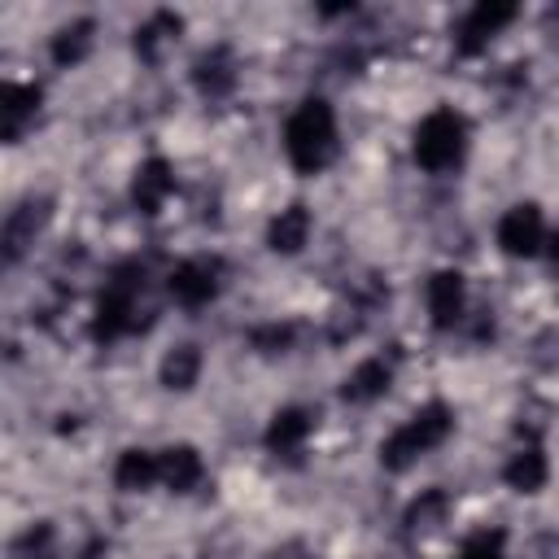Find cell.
I'll return each instance as SVG.
<instances>
[{
	"instance_id": "obj_1",
	"label": "cell",
	"mask_w": 559,
	"mask_h": 559,
	"mask_svg": "<svg viewBox=\"0 0 559 559\" xmlns=\"http://www.w3.org/2000/svg\"><path fill=\"white\" fill-rule=\"evenodd\" d=\"M284 148H288V162L301 170V175H314L332 162L336 153V118H332V105L310 96L293 109L288 127H284Z\"/></svg>"
},
{
	"instance_id": "obj_2",
	"label": "cell",
	"mask_w": 559,
	"mask_h": 559,
	"mask_svg": "<svg viewBox=\"0 0 559 559\" xmlns=\"http://www.w3.org/2000/svg\"><path fill=\"white\" fill-rule=\"evenodd\" d=\"M445 432H450V411H445L441 402H432V406H424L415 419H406V424L380 445V463H384L389 472H406L419 454H428L432 445H441Z\"/></svg>"
},
{
	"instance_id": "obj_3",
	"label": "cell",
	"mask_w": 559,
	"mask_h": 559,
	"mask_svg": "<svg viewBox=\"0 0 559 559\" xmlns=\"http://www.w3.org/2000/svg\"><path fill=\"white\" fill-rule=\"evenodd\" d=\"M415 157L424 170H450L463 157V118L454 109H432L415 131Z\"/></svg>"
},
{
	"instance_id": "obj_4",
	"label": "cell",
	"mask_w": 559,
	"mask_h": 559,
	"mask_svg": "<svg viewBox=\"0 0 559 559\" xmlns=\"http://www.w3.org/2000/svg\"><path fill=\"white\" fill-rule=\"evenodd\" d=\"M131 328H135V280L118 275V280L100 293V301H96L92 336H96V341H114V336H122V332H131Z\"/></svg>"
},
{
	"instance_id": "obj_5",
	"label": "cell",
	"mask_w": 559,
	"mask_h": 559,
	"mask_svg": "<svg viewBox=\"0 0 559 559\" xmlns=\"http://www.w3.org/2000/svg\"><path fill=\"white\" fill-rule=\"evenodd\" d=\"M498 245H502L511 258H533V253L546 245L542 210H537V205H515V210H507L502 223H498Z\"/></svg>"
},
{
	"instance_id": "obj_6",
	"label": "cell",
	"mask_w": 559,
	"mask_h": 559,
	"mask_svg": "<svg viewBox=\"0 0 559 559\" xmlns=\"http://www.w3.org/2000/svg\"><path fill=\"white\" fill-rule=\"evenodd\" d=\"M511 17H515V4H507V0H480V4L467 13V22L459 26V52H463V57H476Z\"/></svg>"
},
{
	"instance_id": "obj_7",
	"label": "cell",
	"mask_w": 559,
	"mask_h": 559,
	"mask_svg": "<svg viewBox=\"0 0 559 559\" xmlns=\"http://www.w3.org/2000/svg\"><path fill=\"white\" fill-rule=\"evenodd\" d=\"M170 293H175V301H183V306H205V301L218 293V262H205V258L179 262V266L170 271Z\"/></svg>"
},
{
	"instance_id": "obj_8",
	"label": "cell",
	"mask_w": 559,
	"mask_h": 559,
	"mask_svg": "<svg viewBox=\"0 0 559 559\" xmlns=\"http://www.w3.org/2000/svg\"><path fill=\"white\" fill-rule=\"evenodd\" d=\"M428 314L437 328H454L463 314V275L459 271H437L428 280Z\"/></svg>"
},
{
	"instance_id": "obj_9",
	"label": "cell",
	"mask_w": 559,
	"mask_h": 559,
	"mask_svg": "<svg viewBox=\"0 0 559 559\" xmlns=\"http://www.w3.org/2000/svg\"><path fill=\"white\" fill-rule=\"evenodd\" d=\"M35 109H39V87H31V83H4L0 87V131H4V140H17L22 122Z\"/></svg>"
},
{
	"instance_id": "obj_10",
	"label": "cell",
	"mask_w": 559,
	"mask_h": 559,
	"mask_svg": "<svg viewBox=\"0 0 559 559\" xmlns=\"http://www.w3.org/2000/svg\"><path fill=\"white\" fill-rule=\"evenodd\" d=\"M175 188V175H170V166L162 162V157H148L140 170H135V183H131V197H135V205L144 210V214H157V205L166 201V192Z\"/></svg>"
},
{
	"instance_id": "obj_11",
	"label": "cell",
	"mask_w": 559,
	"mask_h": 559,
	"mask_svg": "<svg viewBox=\"0 0 559 559\" xmlns=\"http://www.w3.org/2000/svg\"><path fill=\"white\" fill-rule=\"evenodd\" d=\"M306 236H310V210H306V205L280 210V214L271 218V231H266V240H271L275 253H297V249L306 245Z\"/></svg>"
},
{
	"instance_id": "obj_12",
	"label": "cell",
	"mask_w": 559,
	"mask_h": 559,
	"mask_svg": "<svg viewBox=\"0 0 559 559\" xmlns=\"http://www.w3.org/2000/svg\"><path fill=\"white\" fill-rule=\"evenodd\" d=\"M157 467H162V480L175 489V493H188L197 480H201V454L192 445H170L166 454H157Z\"/></svg>"
},
{
	"instance_id": "obj_13",
	"label": "cell",
	"mask_w": 559,
	"mask_h": 559,
	"mask_svg": "<svg viewBox=\"0 0 559 559\" xmlns=\"http://www.w3.org/2000/svg\"><path fill=\"white\" fill-rule=\"evenodd\" d=\"M310 411H301V406H288V411H280L275 419H271V428H266V445L271 450H280V454H293L306 437H310Z\"/></svg>"
},
{
	"instance_id": "obj_14",
	"label": "cell",
	"mask_w": 559,
	"mask_h": 559,
	"mask_svg": "<svg viewBox=\"0 0 559 559\" xmlns=\"http://www.w3.org/2000/svg\"><path fill=\"white\" fill-rule=\"evenodd\" d=\"M546 476H550V467H546V454L542 450H520V454H511V463L502 467V480L511 485V489H520V493H537L542 485H546Z\"/></svg>"
},
{
	"instance_id": "obj_15",
	"label": "cell",
	"mask_w": 559,
	"mask_h": 559,
	"mask_svg": "<svg viewBox=\"0 0 559 559\" xmlns=\"http://www.w3.org/2000/svg\"><path fill=\"white\" fill-rule=\"evenodd\" d=\"M157 476H162V467H157V454H148V450H127V454L118 459V467H114V480H118V489H127V493L148 489Z\"/></svg>"
},
{
	"instance_id": "obj_16",
	"label": "cell",
	"mask_w": 559,
	"mask_h": 559,
	"mask_svg": "<svg viewBox=\"0 0 559 559\" xmlns=\"http://www.w3.org/2000/svg\"><path fill=\"white\" fill-rule=\"evenodd\" d=\"M39 223H44V205H35V201L9 214V223H4V253H9V262L22 258V249H26V245L35 240V231H39Z\"/></svg>"
},
{
	"instance_id": "obj_17",
	"label": "cell",
	"mask_w": 559,
	"mask_h": 559,
	"mask_svg": "<svg viewBox=\"0 0 559 559\" xmlns=\"http://www.w3.org/2000/svg\"><path fill=\"white\" fill-rule=\"evenodd\" d=\"M389 389V367L380 362V358H367V362H358L354 371H349V380H345V397L349 402H371V397H380Z\"/></svg>"
},
{
	"instance_id": "obj_18",
	"label": "cell",
	"mask_w": 559,
	"mask_h": 559,
	"mask_svg": "<svg viewBox=\"0 0 559 559\" xmlns=\"http://www.w3.org/2000/svg\"><path fill=\"white\" fill-rule=\"evenodd\" d=\"M197 371H201L197 345H179V349H170L166 362H162V384H166V389H192V384H197Z\"/></svg>"
},
{
	"instance_id": "obj_19",
	"label": "cell",
	"mask_w": 559,
	"mask_h": 559,
	"mask_svg": "<svg viewBox=\"0 0 559 559\" xmlns=\"http://www.w3.org/2000/svg\"><path fill=\"white\" fill-rule=\"evenodd\" d=\"M87 48H92V22L83 17V22L66 26V31L52 39V61H57V66H74V61L87 57Z\"/></svg>"
},
{
	"instance_id": "obj_20",
	"label": "cell",
	"mask_w": 559,
	"mask_h": 559,
	"mask_svg": "<svg viewBox=\"0 0 559 559\" xmlns=\"http://www.w3.org/2000/svg\"><path fill=\"white\" fill-rule=\"evenodd\" d=\"M502 533L498 528H485V533H476L467 546H463V555L459 559H502Z\"/></svg>"
},
{
	"instance_id": "obj_21",
	"label": "cell",
	"mask_w": 559,
	"mask_h": 559,
	"mask_svg": "<svg viewBox=\"0 0 559 559\" xmlns=\"http://www.w3.org/2000/svg\"><path fill=\"white\" fill-rule=\"evenodd\" d=\"M441 511H445V493H437V489H432V493H424V498L406 511V524H411V528H428Z\"/></svg>"
},
{
	"instance_id": "obj_22",
	"label": "cell",
	"mask_w": 559,
	"mask_h": 559,
	"mask_svg": "<svg viewBox=\"0 0 559 559\" xmlns=\"http://www.w3.org/2000/svg\"><path fill=\"white\" fill-rule=\"evenodd\" d=\"M197 83H201V87H205V92H223V87H227V83H231V70H227V66H223V61H218V57H214V61H210V57H205V61H201V66H197Z\"/></svg>"
},
{
	"instance_id": "obj_23",
	"label": "cell",
	"mask_w": 559,
	"mask_h": 559,
	"mask_svg": "<svg viewBox=\"0 0 559 559\" xmlns=\"http://www.w3.org/2000/svg\"><path fill=\"white\" fill-rule=\"evenodd\" d=\"M550 262H555V271H559V236L550 240Z\"/></svg>"
}]
</instances>
